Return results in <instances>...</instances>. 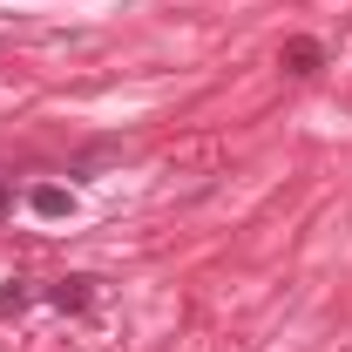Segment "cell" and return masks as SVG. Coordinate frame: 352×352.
Wrapping results in <instances>:
<instances>
[{
  "label": "cell",
  "instance_id": "1",
  "mask_svg": "<svg viewBox=\"0 0 352 352\" xmlns=\"http://www.w3.org/2000/svg\"><path fill=\"white\" fill-rule=\"evenodd\" d=\"M278 61H285V75H318V68H325V47L311 41V34H292Z\"/></svg>",
  "mask_w": 352,
  "mask_h": 352
},
{
  "label": "cell",
  "instance_id": "2",
  "mask_svg": "<svg viewBox=\"0 0 352 352\" xmlns=\"http://www.w3.org/2000/svg\"><path fill=\"white\" fill-rule=\"evenodd\" d=\"M41 298L54 311H88V305H95V278H61V285H47Z\"/></svg>",
  "mask_w": 352,
  "mask_h": 352
},
{
  "label": "cell",
  "instance_id": "3",
  "mask_svg": "<svg viewBox=\"0 0 352 352\" xmlns=\"http://www.w3.org/2000/svg\"><path fill=\"white\" fill-rule=\"evenodd\" d=\"M28 204H34V217H68V210H75V197H68V190H54V183H41Z\"/></svg>",
  "mask_w": 352,
  "mask_h": 352
},
{
  "label": "cell",
  "instance_id": "4",
  "mask_svg": "<svg viewBox=\"0 0 352 352\" xmlns=\"http://www.w3.org/2000/svg\"><path fill=\"white\" fill-rule=\"evenodd\" d=\"M7 210H14V190H7V183H0V217H7Z\"/></svg>",
  "mask_w": 352,
  "mask_h": 352
}]
</instances>
